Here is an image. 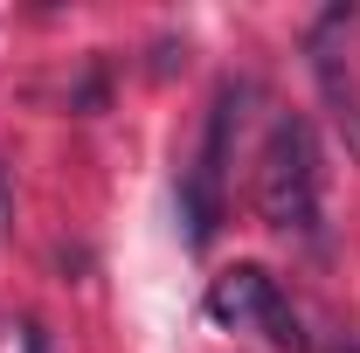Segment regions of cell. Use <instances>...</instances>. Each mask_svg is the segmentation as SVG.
<instances>
[{"label":"cell","instance_id":"cell-1","mask_svg":"<svg viewBox=\"0 0 360 353\" xmlns=\"http://www.w3.org/2000/svg\"><path fill=\"white\" fill-rule=\"evenodd\" d=\"M257 215L270 229H298L312 236L319 222V139L305 118H277L257 160Z\"/></svg>","mask_w":360,"mask_h":353},{"label":"cell","instance_id":"cell-2","mask_svg":"<svg viewBox=\"0 0 360 353\" xmlns=\"http://www.w3.org/2000/svg\"><path fill=\"white\" fill-rule=\"evenodd\" d=\"M354 21H360V7L340 0V7H326L312 28H305V56H312L319 97H326V111H333V132L347 146V160H360V84H354V70H347V35H354Z\"/></svg>","mask_w":360,"mask_h":353},{"label":"cell","instance_id":"cell-3","mask_svg":"<svg viewBox=\"0 0 360 353\" xmlns=\"http://www.w3.org/2000/svg\"><path fill=\"white\" fill-rule=\"evenodd\" d=\"M284 305V291H277V277H270L264 264H236L222 270L215 284H208V319H222V326H264L270 312Z\"/></svg>","mask_w":360,"mask_h":353},{"label":"cell","instance_id":"cell-4","mask_svg":"<svg viewBox=\"0 0 360 353\" xmlns=\"http://www.w3.org/2000/svg\"><path fill=\"white\" fill-rule=\"evenodd\" d=\"M180 222H187V243L194 250H208L215 243V229H222V187L215 180H201V174H180Z\"/></svg>","mask_w":360,"mask_h":353},{"label":"cell","instance_id":"cell-5","mask_svg":"<svg viewBox=\"0 0 360 353\" xmlns=\"http://www.w3.org/2000/svg\"><path fill=\"white\" fill-rule=\"evenodd\" d=\"M264 333H270V347H277V353H312V340H305V326H298V312H291V305L270 312Z\"/></svg>","mask_w":360,"mask_h":353},{"label":"cell","instance_id":"cell-6","mask_svg":"<svg viewBox=\"0 0 360 353\" xmlns=\"http://www.w3.org/2000/svg\"><path fill=\"white\" fill-rule=\"evenodd\" d=\"M180 63H187V42H174V35H160V42H153V63H146V70H153V77H174Z\"/></svg>","mask_w":360,"mask_h":353},{"label":"cell","instance_id":"cell-7","mask_svg":"<svg viewBox=\"0 0 360 353\" xmlns=\"http://www.w3.org/2000/svg\"><path fill=\"white\" fill-rule=\"evenodd\" d=\"M70 104H77V111H84V118H90V111H104V77H97V70H90L84 84L70 90Z\"/></svg>","mask_w":360,"mask_h":353},{"label":"cell","instance_id":"cell-8","mask_svg":"<svg viewBox=\"0 0 360 353\" xmlns=\"http://www.w3.org/2000/svg\"><path fill=\"white\" fill-rule=\"evenodd\" d=\"M7 222H14V174H7V160H0V236H7Z\"/></svg>","mask_w":360,"mask_h":353},{"label":"cell","instance_id":"cell-9","mask_svg":"<svg viewBox=\"0 0 360 353\" xmlns=\"http://www.w3.org/2000/svg\"><path fill=\"white\" fill-rule=\"evenodd\" d=\"M21 353H49V333H42V326H35V319L21 326Z\"/></svg>","mask_w":360,"mask_h":353},{"label":"cell","instance_id":"cell-10","mask_svg":"<svg viewBox=\"0 0 360 353\" xmlns=\"http://www.w3.org/2000/svg\"><path fill=\"white\" fill-rule=\"evenodd\" d=\"M326 353H360V333H333V340H326Z\"/></svg>","mask_w":360,"mask_h":353}]
</instances>
